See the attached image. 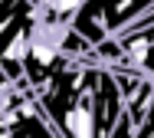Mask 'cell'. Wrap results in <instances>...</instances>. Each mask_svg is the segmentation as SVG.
<instances>
[{
    "label": "cell",
    "mask_w": 154,
    "mask_h": 138,
    "mask_svg": "<svg viewBox=\"0 0 154 138\" xmlns=\"http://www.w3.org/2000/svg\"><path fill=\"white\" fill-rule=\"evenodd\" d=\"M134 138H154V102H151V108H148V115L141 118V125H138Z\"/></svg>",
    "instance_id": "cell-2"
},
{
    "label": "cell",
    "mask_w": 154,
    "mask_h": 138,
    "mask_svg": "<svg viewBox=\"0 0 154 138\" xmlns=\"http://www.w3.org/2000/svg\"><path fill=\"white\" fill-rule=\"evenodd\" d=\"M151 7H154V0H105L102 3V27H105L108 36H118L131 20H138Z\"/></svg>",
    "instance_id": "cell-1"
}]
</instances>
